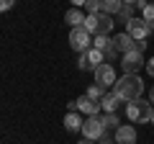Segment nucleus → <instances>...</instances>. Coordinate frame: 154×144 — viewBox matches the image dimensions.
<instances>
[{
    "instance_id": "1",
    "label": "nucleus",
    "mask_w": 154,
    "mask_h": 144,
    "mask_svg": "<svg viewBox=\"0 0 154 144\" xmlns=\"http://www.w3.org/2000/svg\"><path fill=\"white\" fill-rule=\"evenodd\" d=\"M113 93L118 95L121 100H126V103H131V100H139V98H141V93H144V80L139 77V75H128V72H126L123 77L116 80Z\"/></svg>"
},
{
    "instance_id": "16",
    "label": "nucleus",
    "mask_w": 154,
    "mask_h": 144,
    "mask_svg": "<svg viewBox=\"0 0 154 144\" xmlns=\"http://www.w3.org/2000/svg\"><path fill=\"white\" fill-rule=\"evenodd\" d=\"M103 3V13H118L123 8V0H100Z\"/></svg>"
},
{
    "instance_id": "21",
    "label": "nucleus",
    "mask_w": 154,
    "mask_h": 144,
    "mask_svg": "<svg viewBox=\"0 0 154 144\" xmlns=\"http://www.w3.org/2000/svg\"><path fill=\"white\" fill-rule=\"evenodd\" d=\"M118 18H123V21H131V18H136V16H134V8H131V3H126V5H123L121 8V11H118Z\"/></svg>"
},
{
    "instance_id": "7",
    "label": "nucleus",
    "mask_w": 154,
    "mask_h": 144,
    "mask_svg": "<svg viewBox=\"0 0 154 144\" xmlns=\"http://www.w3.org/2000/svg\"><path fill=\"white\" fill-rule=\"evenodd\" d=\"M93 75H95V83H100L103 88H113V85H116V70H113V67L108 64V62L98 64V67H95V72H93Z\"/></svg>"
},
{
    "instance_id": "13",
    "label": "nucleus",
    "mask_w": 154,
    "mask_h": 144,
    "mask_svg": "<svg viewBox=\"0 0 154 144\" xmlns=\"http://www.w3.org/2000/svg\"><path fill=\"white\" fill-rule=\"evenodd\" d=\"M85 18H88V16H82V11H80V8H75V5L64 13V21L69 23L72 28H75V26H85Z\"/></svg>"
},
{
    "instance_id": "2",
    "label": "nucleus",
    "mask_w": 154,
    "mask_h": 144,
    "mask_svg": "<svg viewBox=\"0 0 154 144\" xmlns=\"http://www.w3.org/2000/svg\"><path fill=\"white\" fill-rule=\"evenodd\" d=\"M152 113H154V105H152V100H131V103L126 105V116L131 118L134 124H146V121H152Z\"/></svg>"
},
{
    "instance_id": "9",
    "label": "nucleus",
    "mask_w": 154,
    "mask_h": 144,
    "mask_svg": "<svg viewBox=\"0 0 154 144\" xmlns=\"http://www.w3.org/2000/svg\"><path fill=\"white\" fill-rule=\"evenodd\" d=\"M116 144H136V129L131 124H121V126L116 129Z\"/></svg>"
},
{
    "instance_id": "24",
    "label": "nucleus",
    "mask_w": 154,
    "mask_h": 144,
    "mask_svg": "<svg viewBox=\"0 0 154 144\" xmlns=\"http://www.w3.org/2000/svg\"><path fill=\"white\" fill-rule=\"evenodd\" d=\"M13 3H16V0H0V8H3V11H11Z\"/></svg>"
},
{
    "instance_id": "8",
    "label": "nucleus",
    "mask_w": 154,
    "mask_h": 144,
    "mask_svg": "<svg viewBox=\"0 0 154 144\" xmlns=\"http://www.w3.org/2000/svg\"><path fill=\"white\" fill-rule=\"evenodd\" d=\"M149 31H152V28H149V23L146 21H144V18H131V21H128L126 23V33H131V36H134V39H146V33Z\"/></svg>"
},
{
    "instance_id": "5",
    "label": "nucleus",
    "mask_w": 154,
    "mask_h": 144,
    "mask_svg": "<svg viewBox=\"0 0 154 144\" xmlns=\"http://www.w3.org/2000/svg\"><path fill=\"white\" fill-rule=\"evenodd\" d=\"M105 124L100 116H88V121L82 124V136L85 139H93V142H100V139L105 136Z\"/></svg>"
},
{
    "instance_id": "29",
    "label": "nucleus",
    "mask_w": 154,
    "mask_h": 144,
    "mask_svg": "<svg viewBox=\"0 0 154 144\" xmlns=\"http://www.w3.org/2000/svg\"><path fill=\"white\" fill-rule=\"evenodd\" d=\"M77 144H93V139H82V142H77Z\"/></svg>"
},
{
    "instance_id": "23",
    "label": "nucleus",
    "mask_w": 154,
    "mask_h": 144,
    "mask_svg": "<svg viewBox=\"0 0 154 144\" xmlns=\"http://www.w3.org/2000/svg\"><path fill=\"white\" fill-rule=\"evenodd\" d=\"M85 8H88V13H100L103 11V3H100V0H88Z\"/></svg>"
},
{
    "instance_id": "10",
    "label": "nucleus",
    "mask_w": 154,
    "mask_h": 144,
    "mask_svg": "<svg viewBox=\"0 0 154 144\" xmlns=\"http://www.w3.org/2000/svg\"><path fill=\"white\" fill-rule=\"evenodd\" d=\"M77 103H80V113H85V116H98V111L103 108V105H100V100L90 98L88 93L80 95V98H77Z\"/></svg>"
},
{
    "instance_id": "20",
    "label": "nucleus",
    "mask_w": 154,
    "mask_h": 144,
    "mask_svg": "<svg viewBox=\"0 0 154 144\" xmlns=\"http://www.w3.org/2000/svg\"><path fill=\"white\" fill-rule=\"evenodd\" d=\"M88 95H90V98H95V100H103L105 88H103L100 83H95V85H90V88H88Z\"/></svg>"
},
{
    "instance_id": "15",
    "label": "nucleus",
    "mask_w": 154,
    "mask_h": 144,
    "mask_svg": "<svg viewBox=\"0 0 154 144\" xmlns=\"http://www.w3.org/2000/svg\"><path fill=\"white\" fill-rule=\"evenodd\" d=\"M88 57H90V62H93V67H98V64H103L105 52H103V49H95V46H90V49H88Z\"/></svg>"
},
{
    "instance_id": "22",
    "label": "nucleus",
    "mask_w": 154,
    "mask_h": 144,
    "mask_svg": "<svg viewBox=\"0 0 154 144\" xmlns=\"http://www.w3.org/2000/svg\"><path fill=\"white\" fill-rule=\"evenodd\" d=\"M103 124H105V129H118V116H116V113H105Z\"/></svg>"
},
{
    "instance_id": "19",
    "label": "nucleus",
    "mask_w": 154,
    "mask_h": 144,
    "mask_svg": "<svg viewBox=\"0 0 154 144\" xmlns=\"http://www.w3.org/2000/svg\"><path fill=\"white\" fill-rule=\"evenodd\" d=\"M77 67H80L82 72H95V67H93V62H90L88 52H82V54H80V62H77Z\"/></svg>"
},
{
    "instance_id": "25",
    "label": "nucleus",
    "mask_w": 154,
    "mask_h": 144,
    "mask_svg": "<svg viewBox=\"0 0 154 144\" xmlns=\"http://www.w3.org/2000/svg\"><path fill=\"white\" fill-rule=\"evenodd\" d=\"M146 72H149V75H152V77H154V57H152V59L146 62Z\"/></svg>"
},
{
    "instance_id": "26",
    "label": "nucleus",
    "mask_w": 154,
    "mask_h": 144,
    "mask_svg": "<svg viewBox=\"0 0 154 144\" xmlns=\"http://www.w3.org/2000/svg\"><path fill=\"white\" fill-rule=\"evenodd\" d=\"M69 3H72V5H75V8H82L85 3H88V0H69Z\"/></svg>"
},
{
    "instance_id": "28",
    "label": "nucleus",
    "mask_w": 154,
    "mask_h": 144,
    "mask_svg": "<svg viewBox=\"0 0 154 144\" xmlns=\"http://www.w3.org/2000/svg\"><path fill=\"white\" fill-rule=\"evenodd\" d=\"M98 144H116V142H110V139H105V136H103V139H100Z\"/></svg>"
},
{
    "instance_id": "30",
    "label": "nucleus",
    "mask_w": 154,
    "mask_h": 144,
    "mask_svg": "<svg viewBox=\"0 0 154 144\" xmlns=\"http://www.w3.org/2000/svg\"><path fill=\"white\" fill-rule=\"evenodd\" d=\"M123 3H131V5H136V3H139V0H123Z\"/></svg>"
},
{
    "instance_id": "3",
    "label": "nucleus",
    "mask_w": 154,
    "mask_h": 144,
    "mask_svg": "<svg viewBox=\"0 0 154 144\" xmlns=\"http://www.w3.org/2000/svg\"><path fill=\"white\" fill-rule=\"evenodd\" d=\"M85 28H88L93 36H98V33H105L108 36V31L113 28V18H110V13H88V18H85Z\"/></svg>"
},
{
    "instance_id": "6",
    "label": "nucleus",
    "mask_w": 154,
    "mask_h": 144,
    "mask_svg": "<svg viewBox=\"0 0 154 144\" xmlns=\"http://www.w3.org/2000/svg\"><path fill=\"white\" fill-rule=\"evenodd\" d=\"M144 64H146V62H144V54H141V52H126L123 59H121L123 72H128V75H139V70H141Z\"/></svg>"
},
{
    "instance_id": "12",
    "label": "nucleus",
    "mask_w": 154,
    "mask_h": 144,
    "mask_svg": "<svg viewBox=\"0 0 154 144\" xmlns=\"http://www.w3.org/2000/svg\"><path fill=\"white\" fill-rule=\"evenodd\" d=\"M113 41H116V46H118L121 54H126V52H136V39H134L131 33H118Z\"/></svg>"
},
{
    "instance_id": "18",
    "label": "nucleus",
    "mask_w": 154,
    "mask_h": 144,
    "mask_svg": "<svg viewBox=\"0 0 154 144\" xmlns=\"http://www.w3.org/2000/svg\"><path fill=\"white\" fill-rule=\"evenodd\" d=\"M141 18L149 23V28L154 31V3H146V8L141 11Z\"/></svg>"
},
{
    "instance_id": "17",
    "label": "nucleus",
    "mask_w": 154,
    "mask_h": 144,
    "mask_svg": "<svg viewBox=\"0 0 154 144\" xmlns=\"http://www.w3.org/2000/svg\"><path fill=\"white\" fill-rule=\"evenodd\" d=\"M110 41H113V39H108L105 33H98V36H93V46H95V49H103V52L110 46Z\"/></svg>"
},
{
    "instance_id": "14",
    "label": "nucleus",
    "mask_w": 154,
    "mask_h": 144,
    "mask_svg": "<svg viewBox=\"0 0 154 144\" xmlns=\"http://www.w3.org/2000/svg\"><path fill=\"white\" fill-rule=\"evenodd\" d=\"M118 100H121V98H118V95L110 90V93H105V95H103L100 105H103V111H105V113H116V108H118Z\"/></svg>"
},
{
    "instance_id": "11",
    "label": "nucleus",
    "mask_w": 154,
    "mask_h": 144,
    "mask_svg": "<svg viewBox=\"0 0 154 144\" xmlns=\"http://www.w3.org/2000/svg\"><path fill=\"white\" fill-rule=\"evenodd\" d=\"M82 116H80V111H69V113H67V116H64V129H67V131H69V134H77V131H82Z\"/></svg>"
},
{
    "instance_id": "31",
    "label": "nucleus",
    "mask_w": 154,
    "mask_h": 144,
    "mask_svg": "<svg viewBox=\"0 0 154 144\" xmlns=\"http://www.w3.org/2000/svg\"><path fill=\"white\" fill-rule=\"evenodd\" d=\"M152 126H154V113H152Z\"/></svg>"
},
{
    "instance_id": "27",
    "label": "nucleus",
    "mask_w": 154,
    "mask_h": 144,
    "mask_svg": "<svg viewBox=\"0 0 154 144\" xmlns=\"http://www.w3.org/2000/svg\"><path fill=\"white\" fill-rule=\"evenodd\" d=\"M149 100H152V105H154V85H152V90H149Z\"/></svg>"
},
{
    "instance_id": "4",
    "label": "nucleus",
    "mask_w": 154,
    "mask_h": 144,
    "mask_svg": "<svg viewBox=\"0 0 154 144\" xmlns=\"http://www.w3.org/2000/svg\"><path fill=\"white\" fill-rule=\"evenodd\" d=\"M69 46L77 52V54L88 52L90 46H93V33H90L85 26H75V28L69 31Z\"/></svg>"
}]
</instances>
